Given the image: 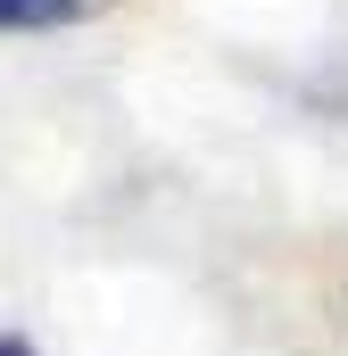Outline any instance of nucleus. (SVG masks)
I'll return each mask as SVG.
<instances>
[{
  "label": "nucleus",
  "instance_id": "obj_1",
  "mask_svg": "<svg viewBox=\"0 0 348 356\" xmlns=\"http://www.w3.org/2000/svg\"><path fill=\"white\" fill-rule=\"evenodd\" d=\"M108 0H0V33H50V25H84Z\"/></svg>",
  "mask_w": 348,
  "mask_h": 356
},
{
  "label": "nucleus",
  "instance_id": "obj_2",
  "mask_svg": "<svg viewBox=\"0 0 348 356\" xmlns=\"http://www.w3.org/2000/svg\"><path fill=\"white\" fill-rule=\"evenodd\" d=\"M0 356H42V348H33L25 332H0Z\"/></svg>",
  "mask_w": 348,
  "mask_h": 356
}]
</instances>
